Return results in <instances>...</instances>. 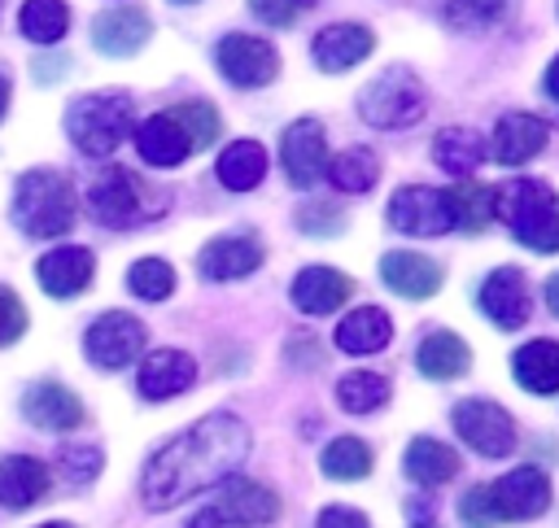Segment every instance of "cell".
<instances>
[{"mask_svg":"<svg viewBox=\"0 0 559 528\" xmlns=\"http://www.w3.org/2000/svg\"><path fill=\"white\" fill-rule=\"evenodd\" d=\"M245 454H249L245 419H236L227 410H214V415L197 419L188 432L170 436L144 463V476H140L144 506L148 511H170V506H179V502L223 484L227 476L240 471Z\"/></svg>","mask_w":559,"mask_h":528,"instance_id":"1","label":"cell"},{"mask_svg":"<svg viewBox=\"0 0 559 528\" xmlns=\"http://www.w3.org/2000/svg\"><path fill=\"white\" fill-rule=\"evenodd\" d=\"M493 214L533 253H559V192L546 179H511L493 192Z\"/></svg>","mask_w":559,"mask_h":528,"instance_id":"2","label":"cell"},{"mask_svg":"<svg viewBox=\"0 0 559 528\" xmlns=\"http://www.w3.org/2000/svg\"><path fill=\"white\" fill-rule=\"evenodd\" d=\"M13 223L35 236V240H52L66 236L74 227V188L61 170H26L13 188Z\"/></svg>","mask_w":559,"mask_h":528,"instance_id":"3","label":"cell"},{"mask_svg":"<svg viewBox=\"0 0 559 528\" xmlns=\"http://www.w3.org/2000/svg\"><path fill=\"white\" fill-rule=\"evenodd\" d=\"M66 135L87 157H109L131 135V96L122 92H92L66 109Z\"/></svg>","mask_w":559,"mask_h":528,"instance_id":"4","label":"cell"},{"mask_svg":"<svg viewBox=\"0 0 559 528\" xmlns=\"http://www.w3.org/2000/svg\"><path fill=\"white\" fill-rule=\"evenodd\" d=\"M166 205V196H157L135 170H122V166H109L92 188H87V209L100 227H135V223H148L157 218Z\"/></svg>","mask_w":559,"mask_h":528,"instance_id":"5","label":"cell"},{"mask_svg":"<svg viewBox=\"0 0 559 528\" xmlns=\"http://www.w3.org/2000/svg\"><path fill=\"white\" fill-rule=\"evenodd\" d=\"M424 105H428L424 83H419L415 70H406V65H389L384 74H376V79L358 92V113H362V122H371V127H380V131H402V127L419 122V118H424Z\"/></svg>","mask_w":559,"mask_h":528,"instance_id":"6","label":"cell"},{"mask_svg":"<svg viewBox=\"0 0 559 528\" xmlns=\"http://www.w3.org/2000/svg\"><path fill=\"white\" fill-rule=\"evenodd\" d=\"M454 432L485 458H507L515 449V419L485 397H467L454 406Z\"/></svg>","mask_w":559,"mask_h":528,"instance_id":"7","label":"cell"},{"mask_svg":"<svg viewBox=\"0 0 559 528\" xmlns=\"http://www.w3.org/2000/svg\"><path fill=\"white\" fill-rule=\"evenodd\" d=\"M214 61H218L223 79L236 83V87H266L280 74L275 48L266 39H258V35H245V31L223 35L218 48H214Z\"/></svg>","mask_w":559,"mask_h":528,"instance_id":"8","label":"cell"},{"mask_svg":"<svg viewBox=\"0 0 559 528\" xmlns=\"http://www.w3.org/2000/svg\"><path fill=\"white\" fill-rule=\"evenodd\" d=\"M83 349H87V358H92L96 367L118 371V367H127L131 358H140V349H144V323H140L135 314H127V310H109V314H100V319L87 327Z\"/></svg>","mask_w":559,"mask_h":528,"instance_id":"9","label":"cell"},{"mask_svg":"<svg viewBox=\"0 0 559 528\" xmlns=\"http://www.w3.org/2000/svg\"><path fill=\"white\" fill-rule=\"evenodd\" d=\"M280 166L293 188H314L328 170V140L314 118H297L280 135Z\"/></svg>","mask_w":559,"mask_h":528,"instance_id":"10","label":"cell"},{"mask_svg":"<svg viewBox=\"0 0 559 528\" xmlns=\"http://www.w3.org/2000/svg\"><path fill=\"white\" fill-rule=\"evenodd\" d=\"M389 227L402 231V236H445L454 227L450 218V205H445V192L437 188H397L389 196Z\"/></svg>","mask_w":559,"mask_h":528,"instance_id":"11","label":"cell"},{"mask_svg":"<svg viewBox=\"0 0 559 528\" xmlns=\"http://www.w3.org/2000/svg\"><path fill=\"white\" fill-rule=\"evenodd\" d=\"M498 519H537L550 506V480L542 467H515L489 484Z\"/></svg>","mask_w":559,"mask_h":528,"instance_id":"12","label":"cell"},{"mask_svg":"<svg viewBox=\"0 0 559 528\" xmlns=\"http://www.w3.org/2000/svg\"><path fill=\"white\" fill-rule=\"evenodd\" d=\"M214 515L223 524H240V528H253V524H271L280 515V497L258 484V480H245V476H227L218 484V497H214Z\"/></svg>","mask_w":559,"mask_h":528,"instance_id":"13","label":"cell"},{"mask_svg":"<svg viewBox=\"0 0 559 528\" xmlns=\"http://www.w3.org/2000/svg\"><path fill=\"white\" fill-rule=\"evenodd\" d=\"M371 48H376V35L367 26H358V22H332V26H323L314 35L310 57H314V65L323 74H341V70H354L358 61H367Z\"/></svg>","mask_w":559,"mask_h":528,"instance_id":"14","label":"cell"},{"mask_svg":"<svg viewBox=\"0 0 559 528\" xmlns=\"http://www.w3.org/2000/svg\"><path fill=\"white\" fill-rule=\"evenodd\" d=\"M480 310L502 327V332H515L528 323V284L515 266H498L485 275L480 284Z\"/></svg>","mask_w":559,"mask_h":528,"instance_id":"15","label":"cell"},{"mask_svg":"<svg viewBox=\"0 0 559 528\" xmlns=\"http://www.w3.org/2000/svg\"><path fill=\"white\" fill-rule=\"evenodd\" d=\"M546 122L537 113H502L493 127V140L485 144L493 161L502 166H524L528 157H537L546 148Z\"/></svg>","mask_w":559,"mask_h":528,"instance_id":"16","label":"cell"},{"mask_svg":"<svg viewBox=\"0 0 559 528\" xmlns=\"http://www.w3.org/2000/svg\"><path fill=\"white\" fill-rule=\"evenodd\" d=\"M197 266H201V275L214 279V284L245 279V275H253V271L262 266V244H258V236H218V240H210V244L201 249Z\"/></svg>","mask_w":559,"mask_h":528,"instance_id":"17","label":"cell"},{"mask_svg":"<svg viewBox=\"0 0 559 528\" xmlns=\"http://www.w3.org/2000/svg\"><path fill=\"white\" fill-rule=\"evenodd\" d=\"M35 275H39V284H44L48 297H61L66 301V297H79L92 284L96 257L87 249H79V244H61V249H52V253L39 257Z\"/></svg>","mask_w":559,"mask_h":528,"instance_id":"18","label":"cell"},{"mask_svg":"<svg viewBox=\"0 0 559 528\" xmlns=\"http://www.w3.org/2000/svg\"><path fill=\"white\" fill-rule=\"evenodd\" d=\"M349 292H354V279L341 275V271H332V266H306V271H297L293 288H288L293 305L301 314H314V319L341 310L349 301Z\"/></svg>","mask_w":559,"mask_h":528,"instance_id":"19","label":"cell"},{"mask_svg":"<svg viewBox=\"0 0 559 528\" xmlns=\"http://www.w3.org/2000/svg\"><path fill=\"white\" fill-rule=\"evenodd\" d=\"M22 415H26L35 428H44V432H70V428L83 423V401H79L66 384L39 380V384L26 388V397H22Z\"/></svg>","mask_w":559,"mask_h":528,"instance_id":"20","label":"cell"},{"mask_svg":"<svg viewBox=\"0 0 559 528\" xmlns=\"http://www.w3.org/2000/svg\"><path fill=\"white\" fill-rule=\"evenodd\" d=\"M153 35V22L144 9H105L92 22V44L105 57H135Z\"/></svg>","mask_w":559,"mask_h":528,"instance_id":"21","label":"cell"},{"mask_svg":"<svg viewBox=\"0 0 559 528\" xmlns=\"http://www.w3.org/2000/svg\"><path fill=\"white\" fill-rule=\"evenodd\" d=\"M197 380V362L183 353V349H153L144 362H140V397L148 401H166V397H179L188 384Z\"/></svg>","mask_w":559,"mask_h":528,"instance_id":"22","label":"cell"},{"mask_svg":"<svg viewBox=\"0 0 559 528\" xmlns=\"http://www.w3.org/2000/svg\"><path fill=\"white\" fill-rule=\"evenodd\" d=\"M135 148H140V157H144L148 166L170 170V166H179V161L192 153V140H188V131L179 127V118H175L170 109H162V113H153V118H144V122L135 127Z\"/></svg>","mask_w":559,"mask_h":528,"instance_id":"23","label":"cell"},{"mask_svg":"<svg viewBox=\"0 0 559 528\" xmlns=\"http://www.w3.org/2000/svg\"><path fill=\"white\" fill-rule=\"evenodd\" d=\"M380 279H384V288H393L397 297H432L437 288H441V266L432 262V257H424V253H406V249H393V253H384L380 257Z\"/></svg>","mask_w":559,"mask_h":528,"instance_id":"24","label":"cell"},{"mask_svg":"<svg viewBox=\"0 0 559 528\" xmlns=\"http://www.w3.org/2000/svg\"><path fill=\"white\" fill-rule=\"evenodd\" d=\"M48 484H52V476L39 458H31V454H4L0 458V506L26 511L48 493Z\"/></svg>","mask_w":559,"mask_h":528,"instance_id":"25","label":"cell"},{"mask_svg":"<svg viewBox=\"0 0 559 528\" xmlns=\"http://www.w3.org/2000/svg\"><path fill=\"white\" fill-rule=\"evenodd\" d=\"M511 375L524 393H559V340H528L511 353Z\"/></svg>","mask_w":559,"mask_h":528,"instance_id":"26","label":"cell"},{"mask_svg":"<svg viewBox=\"0 0 559 528\" xmlns=\"http://www.w3.org/2000/svg\"><path fill=\"white\" fill-rule=\"evenodd\" d=\"M393 340V319L380 305H358L336 323V349L345 353H376Z\"/></svg>","mask_w":559,"mask_h":528,"instance_id":"27","label":"cell"},{"mask_svg":"<svg viewBox=\"0 0 559 528\" xmlns=\"http://www.w3.org/2000/svg\"><path fill=\"white\" fill-rule=\"evenodd\" d=\"M415 367H419L428 380H454V375H463V371L472 367V349H467V340L454 336V332H432V336L419 340Z\"/></svg>","mask_w":559,"mask_h":528,"instance_id":"28","label":"cell"},{"mask_svg":"<svg viewBox=\"0 0 559 528\" xmlns=\"http://www.w3.org/2000/svg\"><path fill=\"white\" fill-rule=\"evenodd\" d=\"M485 140L472 131V127H445V131H437V140H432V161L445 170V175H454V179H467L480 161H485Z\"/></svg>","mask_w":559,"mask_h":528,"instance_id":"29","label":"cell"},{"mask_svg":"<svg viewBox=\"0 0 559 528\" xmlns=\"http://www.w3.org/2000/svg\"><path fill=\"white\" fill-rule=\"evenodd\" d=\"M402 467H406V476L419 480V484H445V480L459 476V454H454L445 441H437V436H415V441L406 445Z\"/></svg>","mask_w":559,"mask_h":528,"instance_id":"30","label":"cell"},{"mask_svg":"<svg viewBox=\"0 0 559 528\" xmlns=\"http://www.w3.org/2000/svg\"><path fill=\"white\" fill-rule=\"evenodd\" d=\"M218 183L223 188H231V192H249V188H258L262 183V175H266V148L258 144V140H236V144H227L223 153H218Z\"/></svg>","mask_w":559,"mask_h":528,"instance_id":"31","label":"cell"},{"mask_svg":"<svg viewBox=\"0 0 559 528\" xmlns=\"http://www.w3.org/2000/svg\"><path fill=\"white\" fill-rule=\"evenodd\" d=\"M445 205L459 231H485L493 223V188L489 183H450L445 188Z\"/></svg>","mask_w":559,"mask_h":528,"instance_id":"32","label":"cell"},{"mask_svg":"<svg viewBox=\"0 0 559 528\" xmlns=\"http://www.w3.org/2000/svg\"><path fill=\"white\" fill-rule=\"evenodd\" d=\"M341 192H354V196H362V192H371V183L380 179V157L371 153V148H345V153H336L332 161H328V170H323Z\"/></svg>","mask_w":559,"mask_h":528,"instance_id":"33","label":"cell"},{"mask_svg":"<svg viewBox=\"0 0 559 528\" xmlns=\"http://www.w3.org/2000/svg\"><path fill=\"white\" fill-rule=\"evenodd\" d=\"M371 463H376L371 458V445L358 441V436H336L319 454V467L332 480H362V476H371Z\"/></svg>","mask_w":559,"mask_h":528,"instance_id":"34","label":"cell"},{"mask_svg":"<svg viewBox=\"0 0 559 528\" xmlns=\"http://www.w3.org/2000/svg\"><path fill=\"white\" fill-rule=\"evenodd\" d=\"M17 26L31 44H57L70 31V9L66 0H26L17 13Z\"/></svg>","mask_w":559,"mask_h":528,"instance_id":"35","label":"cell"},{"mask_svg":"<svg viewBox=\"0 0 559 528\" xmlns=\"http://www.w3.org/2000/svg\"><path fill=\"white\" fill-rule=\"evenodd\" d=\"M336 401H341L349 415H371V410H380V406L389 401V380L376 375V371H349V375H341V384H336Z\"/></svg>","mask_w":559,"mask_h":528,"instance_id":"36","label":"cell"},{"mask_svg":"<svg viewBox=\"0 0 559 528\" xmlns=\"http://www.w3.org/2000/svg\"><path fill=\"white\" fill-rule=\"evenodd\" d=\"M127 288L144 301H166L175 292V266L162 262V257H140L131 271H127Z\"/></svg>","mask_w":559,"mask_h":528,"instance_id":"37","label":"cell"},{"mask_svg":"<svg viewBox=\"0 0 559 528\" xmlns=\"http://www.w3.org/2000/svg\"><path fill=\"white\" fill-rule=\"evenodd\" d=\"M170 113H175L179 127L188 131L192 153H197V148H210V144L218 140V113H214V105H205V100H183V105H175Z\"/></svg>","mask_w":559,"mask_h":528,"instance_id":"38","label":"cell"},{"mask_svg":"<svg viewBox=\"0 0 559 528\" xmlns=\"http://www.w3.org/2000/svg\"><path fill=\"white\" fill-rule=\"evenodd\" d=\"M507 0H445V22L459 31H485L502 17Z\"/></svg>","mask_w":559,"mask_h":528,"instance_id":"39","label":"cell"},{"mask_svg":"<svg viewBox=\"0 0 559 528\" xmlns=\"http://www.w3.org/2000/svg\"><path fill=\"white\" fill-rule=\"evenodd\" d=\"M100 449L96 445H66L61 454H57V467H61V476L70 480V484H87V480H96L100 476Z\"/></svg>","mask_w":559,"mask_h":528,"instance_id":"40","label":"cell"},{"mask_svg":"<svg viewBox=\"0 0 559 528\" xmlns=\"http://www.w3.org/2000/svg\"><path fill=\"white\" fill-rule=\"evenodd\" d=\"M297 227L306 236H341L345 231V214L328 201H314V205H301L297 209Z\"/></svg>","mask_w":559,"mask_h":528,"instance_id":"41","label":"cell"},{"mask_svg":"<svg viewBox=\"0 0 559 528\" xmlns=\"http://www.w3.org/2000/svg\"><path fill=\"white\" fill-rule=\"evenodd\" d=\"M459 519H463L467 528H493V524H498L489 484H472V489H467V497L459 502Z\"/></svg>","mask_w":559,"mask_h":528,"instance_id":"42","label":"cell"},{"mask_svg":"<svg viewBox=\"0 0 559 528\" xmlns=\"http://www.w3.org/2000/svg\"><path fill=\"white\" fill-rule=\"evenodd\" d=\"M306 4H310V0H249L253 17L266 22V26H293Z\"/></svg>","mask_w":559,"mask_h":528,"instance_id":"43","label":"cell"},{"mask_svg":"<svg viewBox=\"0 0 559 528\" xmlns=\"http://www.w3.org/2000/svg\"><path fill=\"white\" fill-rule=\"evenodd\" d=\"M22 332H26V305L17 301V292L0 288V345L17 340Z\"/></svg>","mask_w":559,"mask_h":528,"instance_id":"44","label":"cell"},{"mask_svg":"<svg viewBox=\"0 0 559 528\" xmlns=\"http://www.w3.org/2000/svg\"><path fill=\"white\" fill-rule=\"evenodd\" d=\"M314 528H371V524H367V515L354 511V506H323L319 519H314Z\"/></svg>","mask_w":559,"mask_h":528,"instance_id":"45","label":"cell"},{"mask_svg":"<svg viewBox=\"0 0 559 528\" xmlns=\"http://www.w3.org/2000/svg\"><path fill=\"white\" fill-rule=\"evenodd\" d=\"M188 528H223V519H218V515H214V506H210V511L192 515V519H188Z\"/></svg>","mask_w":559,"mask_h":528,"instance_id":"46","label":"cell"},{"mask_svg":"<svg viewBox=\"0 0 559 528\" xmlns=\"http://www.w3.org/2000/svg\"><path fill=\"white\" fill-rule=\"evenodd\" d=\"M546 92H550V96L559 100V57H555V61L546 65Z\"/></svg>","mask_w":559,"mask_h":528,"instance_id":"47","label":"cell"},{"mask_svg":"<svg viewBox=\"0 0 559 528\" xmlns=\"http://www.w3.org/2000/svg\"><path fill=\"white\" fill-rule=\"evenodd\" d=\"M546 305H550V314H559V275L546 279Z\"/></svg>","mask_w":559,"mask_h":528,"instance_id":"48","label":"cell"},{"mask_svg":"<svg viewBox=\"0 0 559 528\" xmlns=\"http://www.w3.org/2000/svg\"><path fill=\"white\" fill-rule=\"evenodd\" d=\"M4 113H9V79L0 74V118H4Z\"/></svg>","mask_w":559,"mask_h":528,"instance_id":"49","label":"cell"},{"mask_svg":"<svg viewBox=\"0 0 559 528\" xmlns=\"http://www.w3.org/2000/svg\"><path fill=\"white\" fill-rule=\"evenodd\" d=\"M39 528H74V524H61V519H57V524H39Z\"/></svg>","mask_w":559,"mask_h":528,"instance_id":"50","label":"cell"},{"mask_svg":"<svg viewBox=\"0 0 559 528\" xmlns=\"http://www.w3.org/2000/svg\"><path fill=\"white\" fill-rule=\"evenodd\" d=\"M415 528H437V524H415Z\"/></svg>","mask_w":559,"mask_h":528,"instance_id":"51","label":"cell"},{"mask_svg":"<svg viewBox=\"0 0 559 528\" xmlns=\"http://www.w3.org/2000/svg\"><path fill=\"white\" fill-rule=\"evenodd\" d=\"M175 4H192V0H175Z\"/></svg>","mask_w":559,"mask_h":528,"instance_id":"52","label":"cell"}]
</instances>
